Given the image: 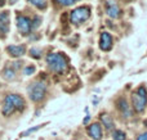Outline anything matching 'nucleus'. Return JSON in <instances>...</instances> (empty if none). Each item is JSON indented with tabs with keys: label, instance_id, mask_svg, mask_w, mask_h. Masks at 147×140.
Masks as SVG:
<instances>
[{
	"label": "nucleus",
	"instance_id": "1",
	"mask_svg": "<svg viewBox=\"0 0 147 140\" xmlns=\"http://www.w3.org/2000/svg\"><path fill=\"white\" fill-rule=\"evenodd\" d=\"M47 63H48L49 68L54 72H63L67 67V62L62 54H49L47 57Z\"/></svg>",
	"mask_w": 147,
	"mask_h": 140
},
{
	"label": "nucleus",
	"instance_id": "2",
	"mask_svg": "<svg viewBox=\"0 0 147 140\" xmlns=\"http://www.w3.org/2000/svg\"><path fill=\"white\" fill-rule=\"evenodd\" d=\"M147 104V90L143 86L138 87L137 91L133 94V105L137 112H142Z\"/></svg>",
	"mask_w": 147,
	"mask_h": 140
},
{
	"label": "nucleus",
	"instance_id": "3",
	"mask_svg": "<svg viewBox=\"0 0 147 140\" xmlns=\"http://www.w3.org/2000/svg\"><path fill=\"white\" fill-rule=\"evenodd\" d=\"M47 93V86L44 82H34L30 87H28V95L30 99L34 102H40Z\"/></svg>",
	"mask_w": 147,
	"mask_h": 140
},
{
	"label": "nucleus",
	"instance_id": "4",
	"mask_svg": "<svg viewBox=\"0 0 147 140\" xmlns=\"http://www.w3.org/2000/svg\"><path fill=\"white\" fill-rule=\"evenodd\" d=\"M90 15V9L88 7H79L72 10L71 13V22L74 25H79L81 22H85Z\"/></svg>",
	"mask_w": 147,
	"mask_h": 140
},
{
	"label": "nucleus",
	"instance_id": "5",
	"mask_svg": "<svg viewBox=\"0 0 147 140\" xmlns=\"http://www.w3.org/2000/svg\"><path fill=\"white\" fill-rule=\"evenodd\" d=\"M17 27H18V30H20V32L22 33V35H27V33L31 31L32 25H31V21L28 19L27 17L18 15L17 17Z\"/></svg>",
	"mask_w": 147,
	"mask_h": 140
},
{
	"label": "nucleus",
	"instance_id": "6",
	"mask_svg": "<svg viewBox=\"0 0 147 140\" xmlns=\"http://www.w3.org/2000/svg\"><path fill=\"white\" fill-rule=\"evenodd\" d=\"M9 13L3 12L0 13V36L4 37L9 31Z\"/></svg>",
	"mask_w": 147,
	"mask_h": 140
},
{
	"label": "nucleus",
	"instance_id": "7",
	"mask_svg": "<svg viewBox=\"0 0 147 140\" xmlns=\"http://www.w3.org/2000/svg\"><path fill=\"white\" fill-rule=\"evenodd\" d=\"M99 46L102 50L107 51L112 48V37L109 32H102L101 35V41H99Z\"/></svg>",
	"mask_w": 147,
	"mask_h": 140
},
{
	"label": "nucleus",
	"instance_id": "8",
	"mask_svg": "<svg viewBox=\"0 0 147 140\" xmlns=\"http://www.w3.org/2000/svg\"><path fill=\"white\" fill-rule=\"evenodd\" d=\"M88 133H89V135H90L92 139H94V140L102 139V129H101V125H99V123H92V125L89 126Z\"/></svg>",
	"mask_w": 147,
	"mask_h": 140
},
{
	"label": "nucleus",
	"instance_id": "9",
	"mask_svg": "<svg viewBox=\"0 0 147 140\" xmlns=\"http://www.w3.org/2000/svg\"><path fill=\"white\" fill-rule=\"evenodd\" d=\"M7 51L12 57H22L26 51V48L23 45H10L7 48Z\"/></svg>",
	"mask_w": 147,
	"mask_h": 140
},
{
	"label": "nucleus",
	"instance_id": "10",
	"mask_svg": "<svg viewBox=\"0 0 147 140\" xmlns=\"http://www.w3.org/2000/svg\"><path fill=\"white\" fill-rule=\"evenodd\" d=\"M8 98L10 99V102H12V104L14 105L16 109L22 111L23 108H25V100H23L22 97L16 95V94H12V95H8Z\"/></svg>",
	"mask_w": 147,
	"mask_h": 140
},
{
	"label": "nucleus",
	"instance_id": "11",
	"mask_svg": "<svg viewBox=\"0 0 147 140\" xmlns=\"http://www.w3.org/2000/svg\"><path fill=\"white\" fill-rule=\"evenodd\" d=\"M16 111L14 105L12 104V102H10V99L8 97H5L4 99V105H3V115L4 116H10L13 112Z\"/></svg>",
	"mask_w": 147,
	"mask_h": 140
},
{
	"label": "nucleus",
	"instance_id": "12",
	"mask_svg": "<svg viewBox=\"0 0 147 140\" xmlns=\"http://www.w3.org/2000/svg\"><path fill=\"white\" fill-rule=\"evenodd\" d=\"M107 14L111 18H117L120 14V9L114 1H110V4L107 5Z\"/></svg>",
	"mask_w": 147,
	"mask_h": 140
},
{
	"label": "nucleus",
	"instance_id": "13",
	"mask_svg": "<svg viewBox=\"0 0 147 140\" xmlns=\"http://www.w3.org/2000/svg\"><path fill=\"white\" fill-rule=\"evenodd\" d=\"M101 121H102V123L105 125V127H106L107 130H112V129H114V121H112L111 116L102 115L101 116Z\"/></svg>",
	"mask_w": 147,
	"mask_h": 140
},
{
	"label": "nucleus",
	"instance_id": "14",
	"mask_svg": "<svg viewBox=\"0 0 147 140\" xmlns=\"http://www.w3.org/2000/svg\"><path fill=\"white\" fill-rule=\"evenodd\" d=\"M119 108H120V111L123 112V115H124L125 117H129V116L132 115V112H130V109H129V105H128V103H127L125 99L119 100Z\"/></svg>",
	"mask_w": 147,
	"mask_h": 140
},
{
	"label": "nucleus",
	"instance_id": "15",
	"mask_svg": "<svg viewBox=\"0 0 147 140\" xmlns=\"http://www.w3.org/2000/svg\"><path fill=\"white\" fill-rule=\"evenodd\" d=\"M3 77H4L5 80H13L14 79V71L10 68H5L4 71H3Z\"/></svg>",
	"mask_w": 147,
	"mask_h": 140
},
{
	"label": "nucleus",
	"instance_id": "16",
	"mask_svg": "<svg viewBox=\"0 0 147 140\" xmlns=\"http://www.w3.org/2000/svg\"><path fill=\"white\" fill-rule=\"evenodd\" d=\"M31 4L36 5L39 9H44L47 7V0H28Z\"/></svg>",
	"mask_w": 147,
	"mask_h": 140
},
{
	"label": "nucleus",
	"instance_id": "17",
	"mask_svg": "<svg viewBox=\"0 0 147 140\" xmlns=\"http://www.w3.org/2000/svg\"><path fill=\"white\" fill-rule=\"evenodd\" d=\"M112 138H114V140H125V134L120 130H115L112 134Z\"/></svg>",
	"mask_w": 147,
	"mask_h": 140
},
{
	"label": "nucleus",
	"instance_id": "18",
	"mask_svg": "<svg viewBox=\"0 0 147 140\" xmlns=\"http://www.w3.org/2000/svg\"><path fill=\"white\" fill-rule=\"evenodd\" d=\"M40 53H41L40 49H36V48H32L30 50V55L32 57V58H38L39 59L40 58Z\"/></svg>",
	"mask_w": 147,
	"mask_h": 140
},
{
	"label": "nucleus",
	"instance_id": "19",
	"mask_svg": "<svg viewBox=\"0 0 147 140\" xmlns=\"http://www.w3.org/2000/svg\"><path fill=\"white\" fill-rule=\"evenodd\" d=\"M23 72H25V75H32L34 72H35V67H34V66L26 67V68H25V71H23Z\"/></svg>",
	"mask_w": 147,
	"mask_h": 140
},
{
	"label": "nucleus",
	"instance_id": "20",
	"mask_svg": "<svg viewBox=\"0 0 147 140\" xmlns=\"http://www.w3.org/2000/svg\"><path fill=\"white\" fill-rule=\"evenodd\" d=\"M41 126H36V127H34V129H30V130H27V131H25V133L22 134V136H27L28 134H31V133H34V131H36V130H39Z\"/></svg>",
	"mask_w": 147,
	"mask_h": 140
},
{
	"label": "nucleus",
	"instance_id": "21",
	"mask_svg": "<svg viewBox=\"0 0 147 140\" xmlns=\"http://www.w3.org/2000/svg\"><path fill=\"white\" fill-rule=\"evenodd\" d=\"M61 4H63V5H71L74 4L75 1H78V0H58Z\"/></svg>",
	"mask_w": 147,
	"mask_h": 140
},
{
	"label": "nucleus",
	"instance_id": "22",
	"mask_svg": "<svg viewBox=\"0 0 147 140\" xmlns=\"http://www.w3.org/2000/svg\"><path fill=\"white\" fill-rule=\"evenodd\" d=\"M137 140H147V133L142 134V135H140V136L137 138Z\"/></svg>",
	"mask_w": 147,
	"mask_h": 140
},
{
	"label": "nucleus",
	"instance_id": "23",
	"mask_svg": "<svg viewBox=\"0 0 147 140\" xmlns=\"http://www.w3.org/2000/svg\"><path fill=\"white\" fill-rule=\"evenodd\" d=\"M89 120H90V117H89V116H86V117L84 118V123H88V122H89Z\"/></svg>",
	"mask_w": 147,
	"mask_h": 140
},
{
	"label": "nucleus",
	"instance_id": "24",
	"mask_svg": "<svg viewBox=\"0 0 147 140\" xmlns=\"http://www.w3.org/2000/svg\"><path fill=\"white\" fill-rule=\"evenodd\" d=\"M3 1H4V0H0V7H1V5L4 4V3H3Z\"/></svg>",
	"mask_w": 147,
	"mask_h": 140
}]
</instances>
